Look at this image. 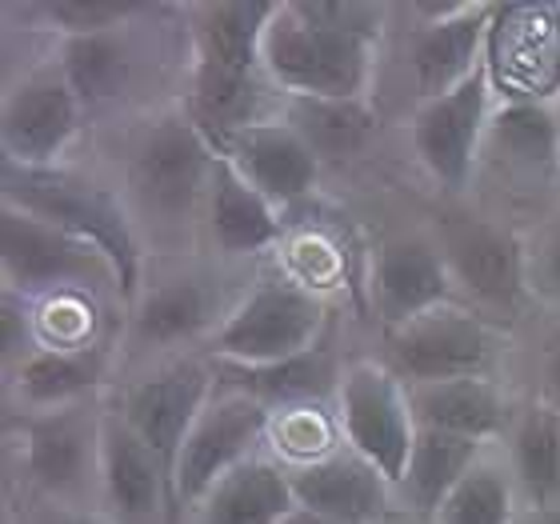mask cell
Segmentation results:
<instances>
[{"instance_id":"obj_1","label":"cell","mask_w":560,"mask_h":524,"mask_svg":"<svg viewBox=\"0 0 560 524\" xmlns=\"http://www.w3.org/2000/svg\"><path fill=\"white\" fill-rule=\"evenodd\" d=\"M385 9L340 0L280 4L265 33V69L296 101H364Z\"/></svg>"},{"instance_id":"obj_2","label":"cell","mask_w":560,"mask_h":524,"mask_svg":"<svg viewBox=\"0 0 560 524\" xmlns=\"http://www.w3.org/2000/svg\"><path fill=\"white\" fill-rule=\"evenodd\" d=\"M277 9L272 0H221L200 4L192 16V120L217 144L248 125L265 33Z\"/></svg>"},{"instance_id":"obj_3","label":"cell","mask_w":560,"mask_h":524,"mask_svg":"<svg viewBox=\"0 0 560 524\" xmlns=\"http://www.w3.org/2000/svg\"><path fill=\"white\" fill-rule=\"evenodd\" d=\"M4 205L33 212L40 221L57 224L60 233L93 245L113 265L117 296L125 308L140 301V236L132 229L129 212L108 188L93 185L65 168H21L4 161Z\"/></svg>"},{"instance_id":"obj_4","label":"cell","mask_w":560,"mask_h":524,"mask_svg":"<svg viewBox=\"0 0 560 524\" xmlns=\"http://www.w3.org/2000/svg\"><path fill=\"white\" fill-rule=\"evenodd\" d=\"M320 328H325V301L304 280H260L217 325L212 357L217 364H245V369L280 364L316 349Z\"/></svg>"},{"instance_id":"obj_5","label":"cell","mask_w":560,"mask_h":524,"mask_svg":"<svg viewBox=\"0 0 560 524\" xmlns=\"http://www.w3.org/2000/svg\"><path fill=\"white\" fill-rule=\"evenodd\" d=\"M221 149L185 113L156 117L129 156V193L144 217L164 224L188 221L200 197H209Z\"/></svg>"},{"instance_id":"obj_6","label":"cell","mask_w":560,"mask_h":524,"mask_svg":"<svg viewBox=\"0 0 560 524\" xmlns=\"http://www.w3.org/2000/svg\"><path fill=\"white\" fill-rule=\"evenodd\" d=\"M0 260H4V289L33 296H93L101 289L117 292V277L93 245L60 233L57 224L33 212L4 205L0 212Z\"/></svg>"},{"instance_id":"obj_7","label":"cell","mask_w":560,"mask_h":524,"mask_svg":"<svg viewBox=\"0 0 560 524\" xmlns=\"http://www.w3.org/2000/svg\"><path fill=\"white\" fill-rule=\"evenodd\" d=\"M337 429L352 453H361L397 489L417 444V417L409 388L388 364L357 361L340 376L337 388Z\"/></svg>"},{"instance_id":"obj_8","label":"cell","mask_w":560,"mask_h":524,"mask_svg":"<svg viewBox=\"0 0 560 524\" xmlns=\"http://www.w3.org/2000/svg\"><path fill=\"white\" fill-rule=\"evenodd\" d=\"M269 424L272 412L260 400H253V396L233 393V388L212 396L209 408L200 412L192 432H188L180 461H176L173 524L188 509H200V501L217 489V480H224L233 468H241L245 461L257 456V444L265 441Z\"/></svg>"},{"instance_id":"obj_9","label":"cell","mask_w":560,"mask_h":524,"mask_svg":"<svg viewBox=\"0 0 560 524\" xmlns=\"http://www.w3.org/2000/svg\"><path fill=\"white\" fill-rule=\"evenodd\" d=\"M497 364V337L480 316L444 304L412 325L388 333V369L409 385L489 376Z\"/></svg>"},{"instance_id":"obj_10","label":"cell","mask_w":560,"mask_h":524,"mask_svg":"<svg viewBox=\"0 0 560 524\" xmlns=\"http://www.w3.org/2000/svg\"><path fill=\"white\" fill-rule=\"evenodd\" d=\"M492 125V69L489 60L472 77L441 96L420 101L412 117V149L429 176L444 188H465L477 164L480 140Z\"/></svg>"},{"instance_id":"obj_11","label":"cell","mask_w":560,"mask_h":524,"mask_svg":"<svg viewBox=\"0 0 560 524\" xmlns=\"http://www.w3.org/2000/svg\"><path fill=\"white\" fill-rule=\"evenodd\" d=\"M81 96L69 84L60 60L33 69L4 96V117H0L4 161L21 168H57L81 129Z\"/></svg>"},{"instance_id":"obj_12","label":"cell","mask_w":560,"mask_h":524,"mask_svg":"<svg viewBox=\"0 0 560 524\" xmlns=\"http://www.w3.org/2000/svg\"><path fill=\"white\" fill-rule=\"evenodd\" d=\"M212 396H217V369H209L205 361H176L161 373L137 381L120 400L117 412L140 441L149 444V453L161 461L168 489H173V473L188 432H192L200 412L209 408Z\"/></svg>"},{"instance_id":"obj_13","label":"cell","mask_w":560,"mask_h":524,"mask_svg":"<svg viewBox=\"0 0 560 524\" xmlns=\"http://www.w3.org/2000/svg\"><path fill=\"white\" fill-rule=\"evenodd\" d=\"M489 69L513 101H540L560 89V4H497L489 28Z\"/></svg>"},{"instance_id":"obj_14","label":"cell","mask_w":560,"mask_h":524,"mask_svg":"<svg viewBox=\"0 0 560 524\" xmlns=\"http://www.w3.org/2000/svg\"><path fill=\"white\" fill-rule=\"evenodd\" d=\"M221 152L272 209H289L308 197L320 168V156L292 120H248L224 137Z\"/></svg>"},{"instance_id":"obj_15","label":"cell","mask_w":560,"mask_h":524,"mask_svg":"<svg viewBox=\"0 0 560 524\" xmlns=\"http://www.w3.org/2000/svg\"><path fill=\"white\" fill-rule=\"evenodd\" d=\"M24 473L48 497H72L84 489L93 468H101V420L81 405L45 408L24 420L21 432Z\"/></svg>"},{"instance_id":"obj_16","label":"cell","mask_w":560,"mask_h":524,"mask_svg":"<svg viewBox=\"0 0 560 524\" xmlns=\"http://www.w3.org/2000/svg\"><path fill=\"white\" fill-rule=\"evenodd\" d=\"M289 485L301 509H313L337 524H376L397 492L385 473L369 465L361 453H352L349 444H337L332 453L316 456L308 465H292Z\"/></svg>"},{"instance_id":"obj_17","label":"cell","mask_w":560,"mask_h":524,"mask_svg":"<svg viewBox=\"0 0 560 524\" xmlns=\"http://www.w3.org/2000/svg\"><path fill=\"white\" fill-rule=\"evenodd\" d=\"M424 12L429 21L420 24L412 40V77L429 101V96L456 89L485 65L497 4H444V9Z\"/></svg>"},{"instance_id":"obj_18","label":"cell","mask_w":560,"mask_h":524,"mask_svg":"<svg viewBox=\"0 0 560 524\" xmlns=\"http://www.w3.org/2000/svg\"><path fill=\"white\" fill-rule=\"evenodd\" d=\"M444 260L456 284L480 304L516 313L525 304V253L509 229L489 221H456L444 236Z\"/></svg>"},{"instance_id":"obj_19","label":"cell","mask_w":560,"mask_h":524,"mask_svg":"<svg viewBox=\"0 0 560 524\" xmlns=\"http://www.w3.org/2000/svg\"><path fill=\"white\" fill-rule=\"evenodd\" d=\"M101 485L113 504V513L129 524L168 521L173 524V489L161 461L149 453V444L125 424L120 412L101 417Z\"/></svg>"},{"instance_id":"obj_20","label":"cell","mask_w":560,"mask_h":524,"mask_svg":"<svg viewBox=\"0 0 560 524\" xmlns=\"http://www.w3.org/2000/svg\"><path fill=\"white\" fill-rule=\"evenodd\" d=\"M453 284L456 280L444 253H436L424 241H393L376 257L373 292L388 333L453 304Z\"/></svg>"},{"instance_id":"obj_21","label":"cell","mask_w":560,"mask_h":524,"mask_svg":"<svg viewBox=\"0 0 560 524\" xmlns=\"http://www.w3.org/2000/svg\"><path fill=\"white\" fill-rule=\"evenodd\" d=\"M409 405L417 429L453 432L468 441H497L509 432L513 412L492 376H465V381H436V385H409Z\"/></svg>"},{"instance_id":"obj_22","label":"cell","mask_w":560,"mask_h":524,"mask_svg":"<svg viewBox=\"0 0 560 524\" xmlns=\"http://www.w3.org/2000/svg\"><path fill=\"white\" fill-rule=\"evenodd\" d=\"M209 233L221 253L229 257H248L269 248L280 236V217L245 176L236 173L229 156H217L209 188Z\"/></svg>"},{"instance_id":"obj_23","label":"cell","mask_w":560,"mask_h":524,"mask_svg":"<svg viewBox=\"0 0 560 524\" xmlns=\"http://www.w3.org/2000/svg\"><path fill=\"white\" fill-rule=\"evenodd\" d=\"M292 509L296 497L289 473L269 456H253L217 480V489L200 501L197 524H280Z\"/></svg>"},{"instance_id":"obj_24","label":"cell","mask_w":560,"mask_h":524,"mask_svg":"<svg viewBox=\"0 0 560 524\" xmlns=\"http://www.w3.org/2000/svg\"><path fill=\"white\" fill-rule=\"evenodd\" d=\"M480 449H485V444L468 441V436L417 429V444H412L405 477H400V485H397L400 501L409 504L417 516H424V521H436L444 501H448L456 485L468 477V468L480 461Z\"/></svg>"},{"instance_id":"obj_25","label":"cell","mask_w":560,"mask_h":524,"mask_svg":"<svg viewBox=\"0 0 560 524\" xmlns=\"http://www.w3.org/2000/svg\"><path fill=\"white\" fill-rule=\"evenodd\" d=\"M132 340L144 349H164L180 340H197L217 321V296L200 277L161 280L156 289L140 292L132 308Z\"/></svg>"},{"instance_id":"obj_26","label":"cell","mask_w":560,"mask_h":524,"mask_svg":"<svg viewBox=\"0 0 560 524\" xmlns=\"http://www.w3.org/2000/svg\"><path fill=\"white\" fill-rule=\"evenodd\" d=\"M509 473L537 513L560 504V412L545 400L521 408L509 424Z\"/></svg>"},{"instance_id":"obj_27","label":"cell","mask_w":560,"mask_h":524,"mask_svg":"<svg viewBox=\"0 0 560 524\" xmlns=\"http://www.w3.org/2000/svg\"><path fill=\"white\" fill-rule=\"evenodd\" d=\"M217 376H224V381H217L221 388L253 396V400H260L277 417V412H289V408H304L313 405V400H325V393L332 388V361L316 345V349L301 352L292 361L260 364V369L217 364Z\"/></svg>"},{"instance_id":"obj_28","label":"cell","mask_w":560,"mask_h":524,"mask_svg":"<svg viewBox=\"0 0 560 524\" xmlns=\"http://www.w3.org/2000/svg\"><path fill=\"white\" fill-rule=\"evenodd\" d=\"M105 373L101 352L89 349H57V345H40L28 361L16 364V393L33 408H65L77 405L84 393H93L96 381Z\"/></svg>"},{"instance_id":"obj_29","label":"cell","mask_w":560,"mask_h":524,"mask_svg":"<svg viewBox=\"0 0 560 524\" xmlns=\"http://www.w3.org/2000/svg\"><path fill=\"white\" fill-rule=\"evenodd\" d=\"M129 53L117 33H96V36H69L60 48V69L77 89L81 105H96L120 93V84L129 77Z\"/></svg>"},{"instance_id":"obj_30","label":"cell","mask_w":560,"mask_h":524,"mask_svg":"<svg viewBox=\"0 0 560 524\" xmlns=\"http://www.w3.org/2000/svg\"><path fill=\"white\" fill-rule=\"evenodd\" d=\"M489 137L509 152V161L528 168L560 164V125L557 105L545 101H509L489 125Z\"/></svg>"},{"instance_id":"obj_31","label":"cell","mask_w":560,"mask_h":524,"mask_svg":"<svg viewBox=\"0 0 560 524\" xmlns=\"http://www.w3.org/2000/svg\"><path fill=\"white\" fill-rule=\"evenodd\" d=\"M516 480L513 473L497 461L480 456L468 468V477L453 489L436 513V524H513L516 521Z\"/></svg>"},{"instance_id":"obj_32","label":"cell","mask_w":560,"mask_h":524,"mask_svg":"<svg viewBox=\"0 0 560 524\" xmlns=\"http://www.w3.org/2000/svg\"><path fill=\"white\" fill-rule=\"evenodd\" d=\"M292 125L316 156H352L376 132V113L369 101H301Z\"/></svg>"},{"instance_id":"obj_33","label":"cell","mask_w":560,"mask_h":524,"mask_svg":"<svg viewBox=\"0 0 560 524\" xmlns=\"http://www.w3.org/2000/svg\"><path fill=\"white\" fill-rule=\"evenodd\" d=\"M140 12H149V4H137V0H60V4H45L48 24H57L65 40L69 36L117 33Z\"/></svg>"},{"instance_id":"obj_34","label":"cell","mask_w":560,"mask_h":524,"mask_svg":"<svg viewBox=\"0 0 560 524\" xmlns=\"http://www.w3.org/2000/svg\"><path fill=\"white\" fill-rule=\"evenodd\" d=\"M277 441L289 444V453L296 456V465H308V461H316V456H325L337 449V444H332V424H328L325 412L313 405L280 412Z\"/></svg>"},{"instance_id":"obj_35","label":"cell","mask_w":560,"mask_h":524,"mask_svg":"<svg viewBox=\"0 0 560 524\" xmlns=\"http://www.w3.org/2000/svg\"><path fill=\"white\" fill-rule=\"evenodd\" d=\"M4 361H28L40 345H33V308L21 292L4 289Z\"/></svg>"},{"instance_id":"obj_36","label":"cell","mask_w":560,"mask_h":524,"mask_svg":"<svg viewBox=\"0 0 560 524\" xmlns=\"http://www.w3.org/2000/svg\"><path fill=\"white\" fill-rule=\"evenodd\" d=\"M36 524H113L108 516L89 513V509H72V504H52L48 513L36 516Z\"/></svg>"},{"instance_id":"obj_37","label":"cell","mask_w":560,"mask_h":524,"mask_svg":"<svg viewBox=\"0 0 560 524\" xmlns=\"http://www.w3.org/2000/svg\"><path fill=\"white\" fill-rule=\"evenodd\" d=\"M545 405L560 412V345L549 352V364H545Z\"/></svg>"},{"instance_id":"obj_38","label":"cell","mask_w":560,"mask_h":524,"mask_svg":"<svg viewBox=\"0 0 560 524\" xmlns=\"http://www.w3.org/2000/svg\"><path fill=\"white\" fill-rule=\"evenodd\" d=\"M545 280H549V289L560 292V233L545 248Z\"/></svg>"},{"instance_id":"obj_39","label":"cell","mask_w":560,"mask_h":524,"mask_svg":"<svg viewBox=\"0 0 560 524\" xmlns=\"http://www.w3.org/2000/svg\"><path fill=\"white\" fill-rule=\"evenodd\" d=\"M280 524H337V521H328V516H320V513H313V509H301V504H296V509H292V513L284 516Z\"/></svg>"},{"instance_id":"obj_40","label":"cell","mask_w":560,"mask_h":524,"mask_svg":"<svg viewBox=\"0 0 560 524\" xmlns=\"http://www.w3.org/2000/svg\"><path fill=\"white\" fill-rule=\"evenodd\" d=\"M537 524H560V504H552V509L537 513Z\"/></svg>"},{"instance_id":"obj_41","label":"cell","mask_w":560,"mask_h":524,"mask_svg":"<svg viewBox=\"0 0 560 524\" xmlns=\"http://www.w3.org/2000/svg\"><path fill=\"white\" fill-rule=\"evenodd\" d=\"M557 125H560V101H557Z\"/></svg>"}]
</instances>
